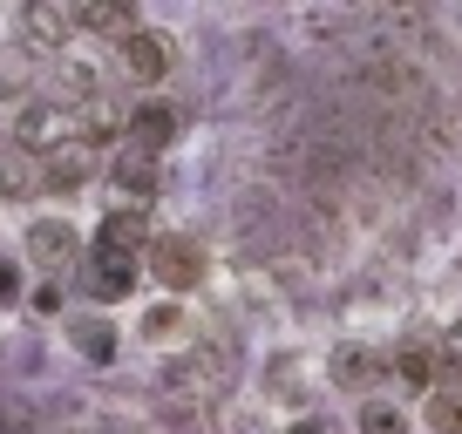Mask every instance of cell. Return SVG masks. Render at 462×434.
<instances>
[{"instance_id":"cell-1","label":"cell","mask_w":462,"mask_h":434,"mask_svg":"<svg viewBox=\"0 0 462 434\" xmlns=\"http://www.w3.org/2000/svg\"><path fill=\"white\" fill-rule=\"evenodd\" d=\"M143 272H150V285H163L177 299V292H198L204 285L211 251H204V238H190V231H157V238H150V251H143Z\"/></svg>"},{"instance_id":"cell-2","label":"cell","mask_w":462,"mask_h":434,"mask_svg":"<svg viewBox=\"0 0 462 434\" xmlns=\"http://www.w3.org/2000/svg\"><path fill=\"white\" fill-rule=\"evenodd\" d=\"M381 374H388V353L361 347V339H346V347H333V353H327V387L354 393V401H374Z\"/></svg>"},{"instance_id":"cell-3","label":"cell","mask_w":462,"mask_h":434,"mask_svg":"<svg viewBox=\"0 0 462 434\" xmlns=\"http://www.w3.org/2000/svg\"><path fill=\"white\" fill-rule=\"evenodd\" d=\"M136 278H143V258H123V251H88V265H82V292L96 299V312L102 305H123L136 292Z\"/></svg>"},{"instance_id":"cell-4","label":"cell","mask_w":462,"mask_h":434,"mask_svg":"<svg viewBox=\"0 0 462 434\" xmlns=\"http://www.w3.org/2000/svg\"><path fill=\"white\" fill-rule=\"evenodd\" d=\"M177 136H184V109H177V102L143 95V102L130 109V149H150V157H163Z\"/></svg>"},{"instance_id":"cell-5","label":"cell","mask_w":462,"mask_h":434,"mask_svg":"<svg viewBox=\"0 0 462 434\" xmlns=\"http://www.w3.org/2000/svg\"><path fill=\"white\" fill-rule=\"evenodd\" d=\"M171 68H177V41H171L163 28H136L130 41H123V75H130V82L157 88Z\"/></svg>"},{"instance_id":"cell-6","label":"cell","mask_w":462,"mask_h":434,"mask_svg":"<svg viewBox=\"0 0 462 434\" xmlns=\"http://www.w3.org/2000/svg\"><path fill=\"white\" fill-rule=\"evenodd\" d=\"M96 170H102V149L88 143V136H61V143H48V157H42L48 190H75V184H88Z\"/></svg>"},{"instance_id":"cell-7","label":"cell","mask_w":462,"mask_h":434,"mask_svg":"<svg viewBox=\"0 0 462 434\" xmlns=\"http://www.w3.org/2000/svg\"><path fill=\"white\" fill-rule=\"evenodd\" d=\"M28 265H42V272L69 278L75 265H82V238H75L61 217H42V224L28 231Z\"/></svg>"},{"instance_id":"cell-8","label":"cell","mask_w":462,"mask_h":434,"mask_svg":"<svg viewBox=\"0 0 462 434\" xmlns=\"http://www.w3.org/2000/svg\"><path fill=\"white\" fill-rule=\"evenodd\" d=\"M388 374L408 393H435V380H442V339H402L388 353Z\"/></svg>"},{"instance_id":"cell-9","label":"cell","mask_w":462,"mask_h":434,"mask_svg":"<svg viewBox=\"0 0 462 434\" xmlns=\"http://www.w3.org/2000/svg\"><path fill=\"white\" fill-rule=\"evenodd\" d=\"M150 238H157V231H150V211H143V203H116V211L102 217L96 245H102V251H123V258H143Z\"/></svg>"},{"instance_id":"cell-10","label":"cell","mask_w":462,"mask_h":434,"mask_svg":"<svg viewBox=\"0 0 462 434\" xmlns=\"http://www.w3.org/2000/svg\"><path fill=\"white\" fill-rule=\"evenodd\" d=\"M109 184L123 190V203H150L163 190V163L150 157V149H123V157L109 163Z\"/></svg>"},{"instance_id":"cell-11","label":"cell","mask_w":462,"mask_h":434,"mask_svg":"<svg viewBox=\"0 0 462 434\" xmlns=\"http://www.w3.org/2000/svg\"><path fill=\"white\" fill-rule=\"evenodd\" d=\"M69 339H75V353H82V360H116V326L102 312H75L69 319Z\"/></svg>"},{"instance_id":"cell-12","label":"cell","mask_w":462,"mask_h":434,"mask_svg":"<svg viewBox=\"0 0 462 434\" xmlns=\"http://www.w3.org/2000/svg\"><path fill=\"white\" fill-rule=\"evenodd\" d=\"M75 28L88 34H116V41H130L143 21H136V7H109V0H88V7H75Z\"/></svg>"},{"instance_id":"cell-13","label":"cell","mask_w":462,"mask_h":434,"mask_svg":"<svg viewBox=\"0 0 462 434\" xmlns=\"http://www.w3.org/2000/svg\"><path fill=\"white\" fill-rule=\"evenodd\" d=\"M69 28H75V14H61V7H28V14H21V34L42 41V48H61Z\"/></svg>"},{"instance_id":"cell-14","label":"cell","mask_w":462,"mask_h":434,"mask_svg":"<svg viewBox=\"0 0 462 434\" xmlns=\"http://www.w3.org/2000/svg\"><path fill=\"white\" fill-rule=\"evenodd\" d=\"M421 428L429 434H462V393H448V387L421 393Z\"/></svg>"},{"instance_id":"cell-15","label":"cell","mask_w":462,"mask_h":434,"mask_svg":"<svg viewBox=\"0 0 462 434\" xmlns=\"http://www.w3.org/2000/svg\"><path fill=\"white\" fill-rule=\"evenodd\" d=\"M0 190H7V197H28V190H48V176H42V157L14 149V157L0 163Z\"/></svg>"},{"instance_id":"cell-16","label":"cell","mask_w":462,"mask_h":434,"mask_svg":"<svg viewBox=\"0 0 462 434\" xmlns=\"http://www.w3.org/2000/svg\"><path fill=\"white\" fill-rule=\"evenodd\" d=\"M184 326H190L184 305H150V312H143V339H150V347H177Z\"/></svg>"},{"instance_id":"cell-17","label":"cell","mask_w":462,"mask_h":434,"mask_svg":"<svg viewBox=\"0 0 462 434\" xmlns=\"http://www.w3.org/2000/svg\"><path fill=\"white\" fill-rule=\"evenodd\" d=\"M354 420H361V434H415V428H408V414L394 401H381V393H374V401H361V414H354Z\"/></svg>"},{"instance_id":"cell-18","label":"cell","mask_w":462,"mask_h":434,"mask_svg":"<svg viewBox=\"0 0 462 434\" xmlns=\"http://www.w3.org/2000/svg\"><path fill=\"white\" fill-rule=\"evenodd\" d=\"M435 387L462 393V333H448V339H442V380H435Z\"/></svg>"},{"instance_id":"cell-19","label":"cell","mask_w":462,"mask_h":434,"mask_svg":"<svg viewBox=\"0 0 462 434\" xmlns=\"http://www.w3.org/2000/svg\"><path fill=\"white\" fill-rule=\"evenodd\" d=\"M55 136V109H28L21 116V143H48Z\"/></svg>"},{"instance_id":"cell-20","label":"cell","mask_w":462,"mask_h":434,"mask_svg":"<svg viewBox=\"0 0 462 434\" xmlns=\"http://www.w3.org/2000/svg\"><path fill=\"white\" fill-rule=\"evenodd\" d=\"M14 299H21V272L0 258V305H14Z\"/></svg>"},{"instance_id":"cell-21","label":"cell","mask_w":462,"mask_h":434,"mask_svg":"<svg viewBox=\"0 0 462 434\" xmlns=\"http://www.w3.org/2000/svg\"><path fill=\"white\" fill-rule=\"evenodd\" d=\"M286 434H333V428H327V420H319V414H300V420H292Z\"/></svg>"}]
</instances>
